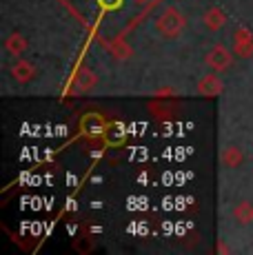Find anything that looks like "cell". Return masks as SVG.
Returning <instances> with one entry per match:
<instances>
[{"mask_svg": "<svg viewBox=\"0 0 253 255\" xmlns=\"http://www.w3.org/2000/svg\"><path fill=\"white\" fill-rule=\"evenodd\" d=\"M111 51H114L116 58H129L131 56V49L123 45V42H116V45H111Z\"/></svg>", "mask_w": 253, "mask_h": 255, "instance_id": "obj_12", "label": "cell"}, {"mask_svg": "<svg viewBox=\"0 0 253 255\" xmlns=\"http://www.w3.org/2000/svg\"><path fill=\"white\" fill-rule=\"evenodd\" d=\"M36 67L31 65L29 60H18L16 65L11 67V78L16 82H20V85H27V82H31L33 78H36Z\"/></svg>", "mask_w": 253, "mask_h": 255, "instance_id": "obj_7", "label": "cell"}, {"mask_svg": "<svg viewBox=\"0 0 253 255\" xmlns=\"http://www.w3.org/2000/svg\"><path fill=\"white\" fill-rule=\"evenodd\" d=\"M4 49H7L11 56H20V53L27 51V38L18 31L9 33V36L4 38Z\"/></svg>", "mask_w": 253, "mask_h": 255, "instance_id": "obj_11", "label": "cell"}, {"mask_svg": "<svg viewBox=\"0 0 253 255\" xmlns=\"http://www.w3.org/2000/svg\"><path fill=\"white\" fill-rule=\"evenodd\" d=\"M202 24L209 29V31H220L227 24V16L220 7H209L202 16Z\"/></svg>", "mask_w": 253, "mask_h": 255, "instance_id": "obj_5", "label": "cell"}, {"mask_svg": "<svg viewBox=\"0 0 253 255\" xmlns=\"http://www.w3.org/2000/svg\"><path fill=\"white\" fill-rule=\"evenodd\" d=\"M102 2H105V4H109V0H102ZM114 2H116V4H118V2H120V0H114Z\"/></svg>", "mask_w": 253, "mask_h": 255, "instance_id": "obj_13", "label": "cell"}, {"mask_svg": "<svg viewBox=\"0 0 253 255\" xmlns=\"http://www.w3.org/2000/svg\"><path fill=\"white\" fill-rule=\"evenodd\" d=\"M222 89H225V82L220 80V76H218L216 71H211L209 76L200 78V82H198V93H200V96H207V98L220 96Z\"/></svg>", "mask_w": 253, "mask_h": 255, "instance_id": "obj_4", "label": "cell"}, {"mask_svg": "<svg viewBox=\"0 0 253 255\" xmlns=\"http://www.w3.org/2000/svg\"><path fill=\"white\" fill-rule=\"evenodd\" d=\"M233 51L238 58H253V33L247 27H238L233 33Z\"/></svg>", "mask_w": 253, "mask_h": 255, "instance_id": "obj_3", "label": "cell"}, {"mask_svg": "<svg viewBox=\"0 0 253 255\" xmlns=\"http://www.w3.org/2000/svg\"><path fill=\"white\" fill-rule=\"evenodd\" d=\"M220 162L222 166H227V169H238L242 162H245V155H242V151L238 149V146H225V151H222L220 155Z\"/></svg>", "mask_w": 253, "mask_h": 255, "instance_id": "obj_10", "label": "cell"}, {"mask_svg": "<svg viewBox=\"0 0 253 255\" xmlns=\"http://www.w3.org/2000/svg\"><path fill=\"white\" fill-rule=\"evenodd\" d=\"M135 2H140V4H144V2H149V0H135Z\"/></svg>", "mask_w": 253, "mask_h": 255, "instance_id": "obj_14", "label": "cell"}, {"mask_svg": "<svg viewBox=\"0 0 253 255\" xmlns=\"http://www.w3.org/2000/svg\"><path fill=\"white\" fill-rule=\"evenodd\" d=\"M184 27H187V20H184L182 11L176 7H167L155 18V31L162 38H167V40H173V38L182 36Z\"/></svg>", "mask_w": 253, "mask_h": 255, "instance_id": "obj_1", "label": "cell"}, {"mask_svg": "<svg viewBox=\"0 0 253 255\" xmlns=\"http://www.w3.org/2000/svg\"><path fill=\"white\" fill-rule=\"evenodd\" d=\"M207 67L216 73H222L231 67V53L225 45H213L207 53Z\"/></svg>", "mask_w": 253, "mask_h": 255, "instance_id": "obj_2", "label": "cell"}, {"mask_svg": "<svg viewBox=\"0 0 253 255\" xmlns=\"http://www.w3.org/2000/svg\"><path fill=\"white\" fill-rule=\"evenodd\" d=\"M82 131H85L89 138H98L107 131V122L105 118L98 116V114H89L85 116V120H82Z\"/></svg>", "mask_w": 253, "mask_h": 255, "instance_id": "obj_6", "label": "cell"}, {"mask_svg": "<svg viewBox=\"0 0 253 255\" xmlns=\"http://www.w3.org/2000/svg\"><path fill=\"white\" fill-rule=\"evenodd\" d=\"M96 82H98L96 73L91 69H87V67H82V69H78L76 76H74V91H89L96 87Z\"/></svg>", "mask_w": 253, "mask_h": 255, "instance_id": "obj_8", "label": "cell"}, {"mask_svg": "<svg viewBox=\"0 0 253 255\" xmlns=\"http://www.w3.org/2000/svg\"><path fill=\"white\" fill-rule=\"evenodd\" d=\"M233 220H236L238 224H242V227L251 224L253 222V202H249V200L238 202L236 207H233Z\"/></svg>", "mask_w": 253, "mask_h": 255, "instance_id": "obj_9", "label": "cell"}]
</instances>
